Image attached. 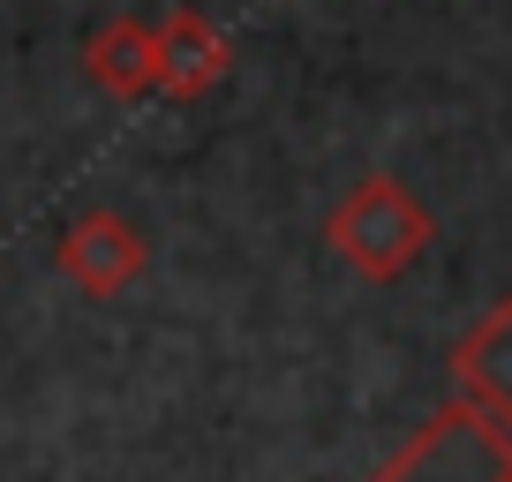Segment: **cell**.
I'll return each mask as SVG.
<instances>
[{
    "label": "cell",
    "mask_w": 512,
    "mask_h": 482,
    "mask_svg": "<svg viewBox=\"0 0 512 482\" xmlns=\"http://www.w3.org/2000/svg\"><path fill=\"white\" fill-rule=\"evenodd\" d=\"M437 241V219L400 174H362L324 219V249L362 279H407L422 264V249Z\"/></svg>",
    "instance_id": "obj_1"
},
{
    "label": "cell",
    "mask_w": 512,
    "mask_h": 482,
    "mask_svg": "<svg viewBox=\"0 0 512 482\" xmlns=\"http://www.w3.org/2000/svg\"><path fill=\"white\" fill-rule=\"evenodd\" d=\"M369 482H512V430L452 392Z\"/></svg>",
    "instance_id": "obj_2"
},
{
    "label": "cell",
    "mask_w": 512,
    "mask_h": 482,
    "mask_svg": "<svg viewBox=\"0 0 512 482\" xmlns=\"http://www.w3.org/2000/svg\"><path fill=\"white\" fill-rule=\"evenodd\" d=\"M53 257H61L68 287H83L91 302H113V294H128L136 279H144L151 241L136 234L121 211H83V219L61 234V249H53Z\"/></svg>",
    "instance_id": "obj_3"
},
{
    "label": "cell",
    "mask_w": 512,
    "mask_h": 482,
    "mask_svg": "<svg viewBox=\"0 0 512 482\" xmlns=\"http://www.w3.org/2000/svg\"><path fill=\"white\" fill-rule=\"evenodd\" d=\"M452 385H460V400H475L482 415L512 430V294L452 339Z\"/></svg>",
    "instance_id": "obj_4"
},
{
    "label": "cell",
    "mask_w": 512,
    "mask_h": 482,
    "mask_svg": "<svg viewBox=\"0 0 512 482\" xmlns=\"http://www.w3.org/2000/svg\"><path fill=\"white\" fill-rule=\"evenodd\" d=\"M234 68V46H226V31L204 16V8H174V16L159 23V91L166 98H204L211 83Z\"/></svg>",
    "instance_id": "obj_5"
},
{
    "label": "cell",
    "mask_w": 512,
    "mask_h": 482,
    "mask_svg": "<svg viewBox=\"0 0 512 482\" xmlns=\"http://www.w3.org/2000/svg\"><path fill=\"white\" fill-rule=\"evenodd\" d=\"M83 68L106 98H144L159 91V23H136V16H113L91 31L83 46Z\"/></svg>",
    "instance_id": "obj_6"
}]
</instances>
